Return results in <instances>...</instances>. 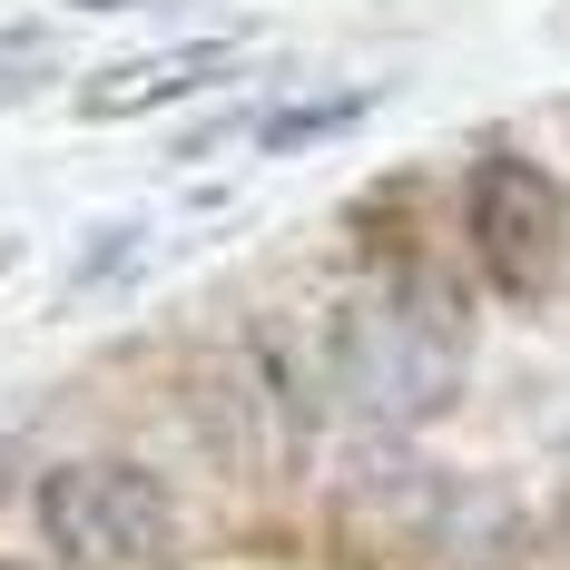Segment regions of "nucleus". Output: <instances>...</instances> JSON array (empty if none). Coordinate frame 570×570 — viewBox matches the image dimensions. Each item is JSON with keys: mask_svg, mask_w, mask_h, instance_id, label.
<instances>
[{"mask_svg": "<svg viewBox=\"0 0 570 570\" xmlns=\"http://www.w3.org/2000/svg\"><path fill=\"white\" fill-rule=\"evenodd\" d=\"M462 227H472V256L492 266V285H512V295H531V285L561 266V236H570V207L561 187L531 168V158H512V148H492L482 168H472V187H462Z\"/></svg>", "mask_w": 570, "mask_h": 570, "instance_id": "7ed1b4c3", "label": "nucleus"}, {"mask_svg": "<svg viewBox=\"0 0 570 570\" xmlns=\"http://www.w3.org/2000/svg\"><path fill=\"white\" fill-rule=\"evenodd\" d=\"M0 570H20V561H0Z\"/></svg>", "mask_w": 570, "mask_h": 570, "instance_id": "1a4fd4ad", "label": "nucleus"}, {"mask_svg": "<svg viewBox=\"0 0 570 570\" xmlns=\"http://www.w3.org/2000/svg\"><path fill=\"white\" fill-rule=\"evenodd\" d=\"M462 364H472L462 305L443 285H423V276L364 295L344 315V335H335V384H344V403L364 423H433L462 394Z\"/></svg>", "mask_w": 570, "mask_h": 570, "instance_id": "f257e3e1", "label": "nucleus"}, {"mask_svg": "<svg viewBox=\"0 0 570 570\" xmlns=\"http://www.w3.org/2000/svg\"><path fill=\"white\" fill-rule=\"evenodd\" d=\"M40 492V531L69 570H148L177 551V512L168 492L138 472V462H59L30 482Z\"/></svg>", "mask_w": 570, "mask_h": 570, "instance_id": "f03ea898", "label": "nucleus"}, {"mask_svg": "<svg viewBox=\"0 0 570 570\" xmlns=\"http://www.w3.org/2000/svg\"><path fill=\"white\" fill-rule=\"evenodd\" d=\"M256 59V40L246 30H227V40H177V50H148V59H118V69H99L89 89H79V118H148L168 109V99H207L217 79H236Z\"/></svg>", "mask_w": 570, "mask_h": 570, "instance_id": "20e7f679", "label": "nucleus"}, {"mask_svg": "<svg viewBox=\"0 0 570 570\" xmlns=\"http://www.w3.org/2000/svg\"><path fill=\"white\" fill-rule=\"evenodd\" d=\"M50 40H0V109H10V99H20V79H40V69H50Z\"/></svg>", "mask_w": 570, "mask_h": 570, "instance_id": "423d86ee", "label": "nucleus"}, {"mask_svg": "<svg viewBox=\"0 0 570 570\" xmlns=\"http://www.w3.org/2000/svg\"><path fill=\"white\" fill-rule=\"evenodd\" d=\"M364 118H374V89H315V99H285V109L256 118V148L295 158V148H325V138L364 128Z\"/></svg>", "mask_w": 570, "mask_h": 570, "instance_id": "39448f33", "label": "nucleus"}, {"mask_svg": "<svg viewBox=\"0 0 570 570\" xmlns=\"http://www.w3.org/2000/svg\"><path fill=\"white\" fill-rule=\"evenodd\" d=\"M0 266H10V246H0Z\"/></svg>", "mask_w": 570, "mask_h": 570, "instance_id": "6e6552de", "label": "nucleus"}, {"mask_svg": "<svg viewBox=\"0 0 570 570\" xmlns=\"http://www.w3.org/2000/svg\"><path fill=\"white\" fill-rule=\"evenodd\" d=\"M69 10H168V0H69Z\"/></svg>", "mask_w": 570, "mask_h": 570, "instance_id": "0eeeda50", "label": "nucleus"}]
</instances>
